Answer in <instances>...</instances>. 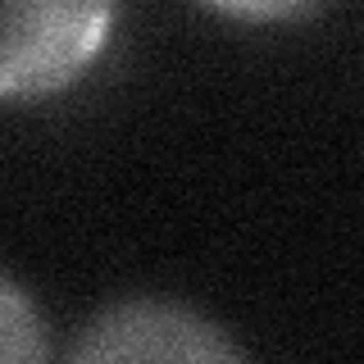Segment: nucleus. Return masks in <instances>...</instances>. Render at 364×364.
<instances>
[{
	"label": "nucleus",
	"mask_w": 364,
	"mask_h": 364,
	"mask_svg": "<svg viewBox=\"0 0 364 364\" xmlns=\"http://www.w3.org/2000/svg\"><path fill=\"white\" fill-rule=\"evenodd\" d=\"M200 5L232 14V18H291L305 5H314V0H200Z\"/></svg>",
	"instance_id": "20e7f679"
},
{
	"label": "nucleus",
	"mask_w": 364,
	"mask_h": 364,
	"mask_svg": "<svg viewBox=\"0 0 364 364\" xmlns=\"http://www.w3.org/2000/svg\"><path fill=\"white\" fill-rule=\"evenodd\" d=\"M73 360H242V346L182 305L123 301L82 328Z\"/></svg>",
	"instance_id": "f03ea898"
},
{
	"label": "nucleus",
	"mask_w": 364,
	"mask_h": 364,
	"mask_svg": "<svg viewBox=\"0 0 364 364\" xmlns=\"http://www.w3.org/2000/svg\"><path fill=\"white\" fill-rule=\"evenodd\" d=\"M114 0H0V100H37L87 73Z\"/></svg>",
	"instance_id": "f257e3e1"
},
{
	"label": "nucleus",
	"mask_w": 364,
	"mask_h": 364,
	"mask_svg": "<svg viewBox=\"0 0 364 364\" xmlns=\"http://www.w3.org/2000/svg\"><path fill=\"white\" fill-rule=\"evenodd\" d=\"M46 355V323L37 305L14 282L0 278V364H23Z\"/></svg>",
	"instance_id": "7ed1b4c3"
}]
</instances>
